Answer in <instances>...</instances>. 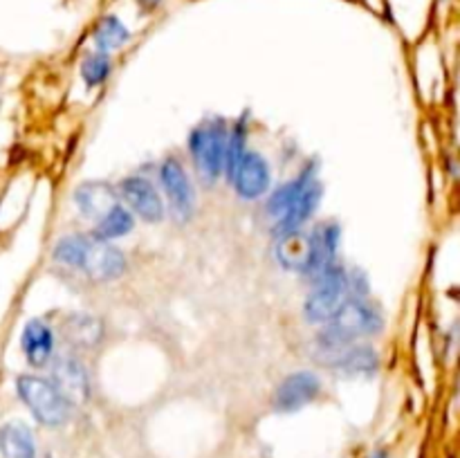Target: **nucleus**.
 <instances>
[{
    "label": "nucleus",
    "mask_w": 460,
    "mask_h": 458,
    "mask_svg": "<svg viewBox=\"0 0 460 458\" xmlns=\"http://www.w3.org/2000/svg\"><path fill=\"white\" fill-rule=\"evenodd\" d=\"M382 328L384 314L378 304L369 296H346L337 313L324 323V330L317 335V348L321 357H328L361 337H375Z\"/></svg>",
    "instance_id": "1"
},
{
    "label": "nucleus",
    "mask_w": 460,
    "mask_h": 458,
    "mask_svg": "<svg viewBox=\"0 0 460 458\" xmlns=\"http://www.w3.org/2000/svg\"><path fill=\"white\" fill-rule=\"evenodd\" d=\"M55 259L61 265L79 269L92 281H113L126 272L124 251L91 233H70L61 238L55 247Z\"/></svg>",
    "instance_id": "2"
},
{
    "label": "nucleus",
    "mask_w": 460,
    "mask_h": 458,
    "mask_svg": "<svg viewBox=\"0 0 460 458\" xmlns=\"http://www.w3.org/2000/svg\"><path fill=\"white\" fill-rule=\"evenodd\" d=\"M16 393L41 425L61 427L68 422L73 407L48 377L34 375V373L21 375L16 380Z\"/></svg>",
    "instance_id": "3"
},
{
    "label": "nucleus",
    "mask_w": 460,
    "mask_h": 458,
    "mask_svg": "<svg viewBox=\"0 0 460 458\" xmlns=\"http://www.w3.org/2000/svg\"><path fill=\"white\" fill-rule=\"evenodd\" d=\"M227 124L222 119H207L195 126L189 133V146L194 164L198 169L200 178L207 184H213L222 175L225 164V142H227Z\"/></svg>",
    "instance_id": "4"
},
{
    "label": "nucleus",
    "mask_w": 460,
    "mask_h": 458,
    "mask_svg": "<svg viewBox=\"0 0 460 458\" xmlns=\"http://www.w3.org/2000/svg\"><path fill=\"white\" fill-rule=\"evenodd\" d=\"M348 296V277L342 265H330L324 274L315 278L310 295L303 304V317L308 323H321L324 326L330 317L339 310V305Z\"/></svg>",
    "instance_id": "5"
},
{
    "label": "nucleus",
    "mask_w": 460,
    "mask_h": 458,
    "mask_svg": "<svg viewBox=\"0 0 460 458\" xmlns=\"http://www.w3.org/2000/svg\"><path fill=\"white\" fill-rule=\"evenodd\" d=\"M339 241H342V227L334 220H324L317 225L306 236V256L299 272L308 278H317L324 274L337 259Z\"/></svg>",
    "instance_id": "6"
},
{
    "label": "nucleus",
    "mask_w": 460,
    "mask_h": 458,
    "mask_svg": "<svg viewBox=\"0 0 460 458\" xmlns=\"http://www.w3.org/2000/svg\"><path fill=\"white\" fill-rule=\"evenodd\" d=\"M160 182L167 193L169 211H171L173 218L178 223H189L195 209V196L187 169L178 157H167L160 164Z\"/></svg>",
    "instance_id": "7"
},
{
    "label": "nucleus",
    "mask_w": 460,
    "mask_h": 458,
    "mask_svg": "<svg viewBox=\"0 0 460 458\" xmlns=\"http://www.w3.org/2000/svg\"><path fill=\"white\" fill-rule=\"evenodd\" d=\"M119 200H124L131 214H135L137 218H142L144 223H160L167 214V207H164L162 196L155 189V184L151 182L144 175H128L119 182L117 187Z\"/></svg>",
    "instance_id": "8"
},
{
    "label": "nucleus",
    "mask_w": 460,
    "mask_h": 458,
    "mask_svg": "<svg viewBox=\"0 0 460 458\" xmlns=\"http://www.w3.org/2000/svg\"><path fill=\"white\" fill-rule=\"evenodd\" d=\"M48 380L59 389V393L68 400L70 407H77V404L91 400V375H88V368L83 366L82 359L74 357V355H59L56 359H52Z\"/></svg>",
    "instance_id": "9"
},
{
    "label": "nucleus",
    "mask_w": 460,
    "mask_h": 458,
    "mask_svg": "<svg viewBox=\"0 0 460 458\" xmlns=\"http://www.w3.org/2000/svg\"><path fill=\"white\" fill-rule=\"evenodd\" d=\"M321 393V380L310 371L290 373L274 391V409L281 413H292L310 404Z\"/></svg>",
    "instance_id": "10"
},
{
    "label": "nucleus",
    "mask_w": 460,
    "mask_h": 458,
    "mask_svg": "<svg viewBox=\"0 0 460 458\" xmlns=\"http://www.w3.org/2000/svg\"><path fill=\"white\" fill-rule=\"evenodd\" d=\"M270 164H267L265 157L256 151H247L240 164L236 166L231 184L243 200H258L270 189Z\"/></svg>",
    "instance_id": "11"
},
{
    "label": "nucleus",
    "mask_w": 460,
    "mask_h": 458,
    "mask_svg": "<svg viewBox=\"0 0 460 458\" xmlns=\"http://www.w3.org/2000/svg\"><path fill=\"white\" fill-rule=\"evenodd\" d=\"M117 189L110 182H101V180H91L74 189V205H77L79 214L91 218L92 223H100L106 214L119 205Z\"/></svg>",
    "instance_id": "12"
},
{
    "label": "nucleus",
    "mask_w": 460,
    "mask_h": 458,
    "mask_svg": "<svg viewBox=\"0 0 460 458\" xmlns=\"http://www.w3.org/2000/svg\"><path fill=\"white\" fill-rule=\"evenodd\" d=\"M21 348L30 366L43 368L55 357V330L43 319H30L21 332Z\"/></svg>",
    "instance_id": "13"
},
{
    "label": "nucleus",
    "mask_w": 460,
    "mask_h": 458,
    "mask_svg": "<svg viewBox=\"0 0 460 458\" xmlns=\"http://www.w3.org/2000/svg\"><path fill=\"white\" fill-rule=\"evenodd\" d=\"M334 371L343 373V375H375L379 368V355L373 346L369 344H351L339 348L337 353L324 357Z\"/></svg>",
    "instance_id": "14"
},
{
    "label": "nucleus",
    "mask_w": 460,
    "mask_h": 458,
    "mask_svg": "<svg viewBox=\"0 0 460 458\" xmlns=\"http://www.w3.org/2000/svg\"><path fill=\"white\" fill-rule=\"evenodd\" d=\"M319 202H321V184L317 182V180H312V182L299 193L297 200L290 205V209L276 220L274 225L276 238H283V236H290V233L301 232L303 225L312 218L315 209L319 207Z\"/></svg>",
    "instance_id": "15"
},
{
    "label": "nucleus",
    "mask_w": 460,
    "mask_h": 458,
    "mask_svg": "<svg viewBox=\"0 0 460 458\" xmlns=\"http://www.w3.org/2000/svg\"><path fill=\"white\" fill-rule=\"evenodd\" d=\"M0 456L3 458H37L34 431L25 422L10 420L0 427Z\"/></svg>",
    "instance_id": "16"
},
{
    "label": "nucleus",
    "mask_w": 460,
    "mask_h": 458,
    "mask_svg": "<svg viewBox=\"0 0 460 458\" xmlns=\"http://www.w3.org/2000/svg\"><path fill=\"white\" fill-rule=\"evenodd\" d=\"M317 169H319V164H317L315 160L308 162L297 178L290 180V182H285L283 187L276 189V191L270 196V200H267V214H270L272 218L279 220L281 216L290 209V205L297 200L299 193H301L312 180H317Z\"/></svg>",
    "instance_id": "17"
},
{
    "label": "nucleus",
    "mask_w": 460,
    "mask_h": 458,
    "mask_svg": "<svg viewBox=\"0 0 460 458\" xmlns=\"http://www.w3.org/2000/svg\"><path fill=\"white\" fill-rule=\"evenodd\" d=\"M64 339L74 348H92L104 339V326L97 317L91 314H70L61 323Z\"/></svg>",
    "instance_id": "18"
},
{
    "label": "nucleus",
    "mask_w": 460,
    "mask_h": 458,
    "mask_svg": "<svg viewBox=\"0 0 460 458\" xmlns=\"http://www.w3.org/2000/svg\"><path fill=\"white\" fill-rule=\"evenodd\" d=\"M92 40H95V49L110 54L113 49L124 48V45L131 40V30L124 25L119 16H115V13H106V16L100 18V22L95 25Z\"/></svg>",
    "instance_id": "19"
},
{
    "label": "nucleus",
    "mask_w": 460,
    "mask_h": 458,
    "mask_svg": "<svg viewBox=\"0 0 460 458\" xmlns=\"http://www.w3.org/2000/svg\"><path fill=\"white\" fill-rule=\"evenodd\" d=\"M247 133H249V121L247 115H240L236 124L227 130V142H225V164H222V175L231 182L236 173V166L240 164L243 155L247 153Z\"/></svg>",
    "instance_id": "20"
},
{
    "label": "nucleus",
    "mask_w": 460,
    "mask_h": 458,
    "mask_svg": "<svg viewBox=\"0 0 460 458\" xmlns=\"http://www.w3.org/2000/svg\"><path fill=\"white\" fill-rule=\"evenodd\" d=\"M133 225H135V218H133L131 211L119 202L110 214H106L100 223H95V229H92L91 236L100 238V241H115V238H124L133 232Z\"/></svg>",
    "instance_id": "21"
},
{
    "label": "nucleus",
    "mask_w": 460,
    "mask_h": 458,
    "mask_svg": "<svg viewBox=\"0 0 460 458\" xmlns=\"http://www.w3.org/2000/svg\"><path fill=\"white\" fill-rule=\"evenodd\" d=\"M110 70H113V58H110V54L95 49V52H91L83 58L82 79L86 81L88 88H97V85H101L108 79Z\"/></svg>",
    "instance_id": "22"
},
{
    "label": "nucleus",
    "mask_w": 460,
    "mask_h": 458,
    "mask_svg": "<svg viewBox=\"0 0 460 458\" xmlns=\"http://www.w3.org/2000/svg\"><path fill=\"white\" fill-rule=\"evenodd\" d=\"M160 3H162V0H137V4L142 7V12H153L155 7H160Z\"/></svg>",
    "instance_id": "23"
},
{
    "label": "nucleus",
    "mask_w": 460,
    "mask_h": 458,
    "mask_svg": "<svg viewBox=\"0 0 460 458\" xmlns=\"http://www.w3.org/2000/svg\"><path fill=\"white\" fill-rule=\"evenodd\" d=\"M369 458H388V454L384 452V449H378V452H373V454H370Z\"/></svg>",
    "instance_id": "24"
}]
</instances>
